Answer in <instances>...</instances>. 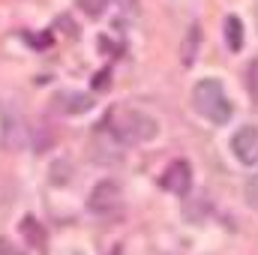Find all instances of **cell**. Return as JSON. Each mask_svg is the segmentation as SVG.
Returning a JSON list of instances; mask_svg holds the SVG:
<instances>
[{
  "instance_id": "1",
  "label": "cell",
  "mask_w": 258,
  "mask_h": 255,
  "mask_svg": "<svg viewBox=\"0 0 258 255\" xmlns=\"http://www.w3.org/2000/svg\"><path fill=\"white\" fill-rule=\"evenodd\" d=\"M105 129L120 144H144V141H153L159 135V123L150 114H144L138 108H126V105H120V108H114L108 114Z\"/></svg>"
},
{
  "instance_id": "2",
  "label": "cell",
  "mask_w": 258,
  "mask_h": 255,
  "mask_svg": "<svg viewBox=\"0 0 258 255\" xmlns=\"http://www.w3.org/2000/svg\"><path fill=\"white\" fill-rule=\"evenodd\" d=\"M192 105H195V111H198L204 120H210V123H216V126L228 123L231 114H234L231 99H228L222 81H216V78H201V81L195 84Z\"/></svg>"
},
{
  "instance_id": "3",
  "label": "cell",
  "mask_w": 258,
  "mask_h": 255,
  "mask_svg": "<svg viewBox=\"0 0 258 255\" xmlns=\"http://www.w3.org/2000/svg\"><path fill=\"white\" fill-rule=\"evenodd\" d=\"M0 141H3L6 150H21L27 144V126H24V120L15 108L0 111Z\"/></svg>"
},
{
  "instance_id": "4",
  "label": "cell",
  "mask_w": 258,
  "mask_h": 255,
  "mask_svg": "<svg viewBox=\"0 0 258 255\" xmlns=\"http://www.w3.org/2000/svg\"><path fill=\"white\" fill-rule=\"evenodd\" d=\"M120 201H123V195H120V186H117L114 180H102L99 186H93L90 198H87V207H90L93 213L105 216V213H114V210L120 207Z\"/></svg>"
},
{
  "instance_id": "5",
  "label": "cell",
  "mask_w": 258,
  "mask_h": 255,
  "mask_svg": "<svg viewBox=\"0 0 258 255\" xmlns=\"http://www.w3.org/2000/svg\"><path fill=\"white\" fill-rule=\"evenodd\" d=\"M231 153L243 165H258V126H243L231 135Z\"/></svg>"
},
{
  "instance_id": "6",
  "label": "cell",
  "mask_w": 258,
  "mask_h": 255,
  "mask_svg": "<svg viewBox=\"0 0 258 255\" xmlns=\"http://www.w3.org/2000/svg\"><path fill=\"white\" fill-rule=\"evenodd\" d=\"M162 186L168 192H174V195H186L189 186H192V168H189L183 159L171 162V165L165 168V174H162Z\"/></svg>"
},
{
  "instance_id": "7",
  "label": "cell",
  "mask_w": 258,
  "mask_h": 255,
  "mask_svg": "<svg viewBox=\"0 0 258 255\" xmlns=\"http://www.w3.org/2000/svg\"><path fill=\"white\" fill-rule=\"evenodd\" d=\"M54 108L63 111V114H87V111L93 108V99H90L87 93H72V90H66V93H57V96H54Z\"/></svg>"
},
{
  "instance_id": "8",
  "label": "cell",
  "mask_w": 258,
  "mask_h": 255,
  "mask_svg": "<svg viewBox=\"0 0 258 255\" xmlns=\"http://www.w3.org/2000/svg\"><path fill=\"white\" fill-rule=\"evenodd\" d=\"M225 42L231 51H240L243 48V21L237 15H228L225 18Z\"/></svg>"
},
{
  "instance_id": "9",
  "label": "cell",
  "mask_w": 258,
  "mask_h": 255,
  "mask_svg": "<svg viewBox=\"0 0 258 255\" xmlns=\"http://www.w3.org/2000/svg\"><path fill=\"white\" fill-rule=\"evenodd\" d=\"M21 234H24V240H27L30 246L42 249V243H45V234H42V225H39L33 216H24V219H21Z\"/></svg>"
},
{
  "instance_id": "10",
  "label": "cell",
  "mask_w": 258,
  "mask_h": 255,
  "mask_svg": "<svg viewBox=\"0 0 258 255\" xmlns=\"http://www.w3.org/2000/svg\"><path fill=\"white\" fill-rule=\"evenodd\" d=\"M198 45H201V27L192 24V27H189V33H186V42H183V48H180L183 66H192L195 54H198Z\"/></svg>"
},
{
  "instance_id": "11",
  "label": "cell",
  "mask_w": 258,
  "mask_h": 255,
  "mask_svg": "<svg viewBox=\"0 0 258 255\" xmlns=\"http://www.w3.org/2000/svg\"><path fill=\"white\" fill-rule=\"evenodd\" d=\"M48 180H51L54 186H66V183H69V162H66V159L54 162V165L48 168Z\"/></svg>"
},
{
  "instance_id": "12",
  "label": "cell",
  "mask_w": 258,
  "mask_h": 255,
  "mask_svg": "<svg viewBox=\"0 0 258 255\" xmlns=\"http://www.w3.org/2000/svg\"><path fill=\"white\" fill-rule=\"evenodd\" d=\"M78 3V9H84V15H90V18H99L105 9H108V0H75Z\"/></svg>"
},
{
  "instance_id": "13",
  "label": "cell",
  "mask_w": 258,
  "mask_h": 255,
  "mask_svg": "<svg viewBox=\"0 0 258 255\" xmlns=\"http://www.w3.org/2000/svg\"><path fill=\"white\" fill-rule=\"evenodd\" d=\"M246 87H249V96L258 102V57H252V63L246 69Z\"/></svg>"
},
{
  "instance_id": "14",
  "label": "cell",
  "mask_w": 258,
  "mask_h": 255,
  "mask_svg": "<svg viewBox=\"0 0 258 255\" xmlns=\"http://www.w3.org/2000/svg\"><path fill=\"white\" fill-rule=\"evenodd\" d=\"M246 201L258 210V177H252V180L246 183Z\"/></svg>"
},
{
  "instance_id": "15",
  "label": "cell",
  "mask_w": 258,
  "mask_h": 255,
  "mask_svg": "<svg viewBox=\"0 0 258 255\" xmlns=\"http://www.w3.org/2000/svg\"><path fill=\"white\" fill-rule=\"evenodd\" d=\"M0 255H24L21 249H15L9 240H0Z\"/></svg>"
},
{
  "instance_id": "16",
  "label": "cell",
  "mask_w": 258,
  "mask_h": 255,
  "mask_svg": "<svg viewBox=\"0 0 258 255\" xmlns=\"http://www.w3.org/2000/svg\"><path fill=\"white\" fill-rule=\"evenodd\" d=\"M93 87H96V90H105V87H108V72L96 75V78H93Z\"/></svg>"
}]
</instances>
